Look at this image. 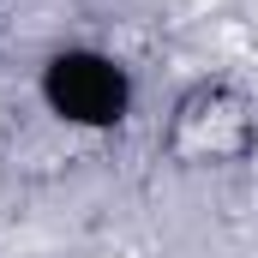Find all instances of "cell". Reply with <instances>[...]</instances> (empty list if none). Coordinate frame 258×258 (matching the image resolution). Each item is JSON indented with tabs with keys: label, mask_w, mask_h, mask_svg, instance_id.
<instances>
[{
	"label": "cell",
	"mask_w": 258,
	"mask_h": 258,
	"mask_svg": "<svg viewBox=\"0 0 258 258\" xmlns=\"http://www.w3.org/2000/svg\"><path fill=\"white\" fill-rule=\"evenodd\" d=\"M36 102L66 132H120L138 108V78L102 42H60L36 60Z\"/></svg>",
	"instance_id": "1"
}]
</instances>
